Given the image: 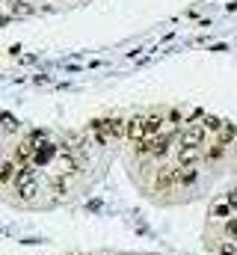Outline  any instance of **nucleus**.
Listing matches in <instances>:
<instances>
[{
    "instance_id": "f257e3e1",
    "label": "nucleus",
    "mask_w": 237,
    "mask_h": 255,
    "mask_svg": "<svg viewBox=\"0 0 237 255\" xmlns=\"http://www.w3.org/2000/svg\"><path fill=\"white\" fill-rule=\"evenodd\" d=\"M89 130L95 133V142L104 145L107 139H118V136H127V119L121 116H110V119H92Z\"/></svg>"
},
{
    "instance_id": "f03ea898",
    "label": "nucleus",
    "mask_w": 237,
    "mask_h": 255,
    "mask_svg": "<svg viewBox=\"0 0 237 255\" xmlns=\"http://www.w3.org/2000/svg\"><path fill=\"white\" fill-rule=\"evenodd\" d=\"M15 193H18V199H24V202H30L36 193H39V181H36V172H33V166H18V175H15Z\"/></svg>"
},
{
    "instance_id": "7ed1b4c3",
    "label": "nucleus",
    "mask_w": 237,
    "mask_h": 255,
    "mask_svg": "<svg viewBox=\"0 0 237 255\" xmlns=\"http://www.w3.org/2000/svg\"><path fill=\"white\" fill-rule=\"evenodd\" d=\"M205 139H208V128L205 125H190L184 130V136H181V145H187V148H202Z\"/></svg>"
},
{
    "instance_id": "20e7f679",
    "label": "nucleus",
    "mask_w": 237,
    "mask_h": 255,
    "mask_svg": "<svg viewBox=\"0 0 237 255\" xmlns=\"http://www.w3.org/2000/svg\"><path fill=\"white\" fill-rule=\"evenodd\" d=\"M172 142H175V133H160V136H151V157L163 160V157L169 154Z\"/></svg>"
},
{
    "instance_id": "39448f33",
    "label": "nucleus",
    "mask_w": 237,
    "mask_h": 255,
    "mask_svg": "<svg viewBox=\"0 0 237 255\" xmlns=\"http://www.w3.org/2000/svg\"><path fill=\"white\" fill-rule=\"evenodd\" d=\"M178 175H181V169L160 166V169H157V178H154V187H157V190H172V187H178Z\"/></svg>"
},
{
    "instance_id": "423d86ee",
    "label": "nucleus",
    "mask_w": 237,
    "mask_h": 255,
    "mask_svg": "<svg viewBox=\"0 0 237 255\" xmlns=\"http://www.w3.org/2000/svg\"><path fill=\"white\" fill-rule=\"evenodd\" d=\"M59 154V148L51 142V139H45L42 145H36V157H33V166H48L54 157Z\"/></svg>"
},
{
    "instance_id": "0eeeda50",
    "label": "nucleus",
    "mask_w": 237,
    "mask_h": 255,
    "mask_svg": "<svg viewBox=\"0 0 237 255\" xmlns=\"http://www.w3.org/2000/svg\"><path fill=\"white\" fill-rule=\"evenodd\" d=\"M33 157H36V145H33L30 139L18 142V148H15V163H18V166H33Z\"/></svg>"
},
{
    "instance_id": "6e6552de",
    "label": "nucleus",
    "mask_w": 237,
    "mask_h": 255,
    "mask_svg": "<svg viewBox=\"0 0 237 255\" xmlns=\"http://www.w3.org/2000/svg\"><path fill=\"white\" fill-rule=\"evenodd\" d=\"M145 119H148V116H133V119H127V139H133V142L145 139Z\"/></svg>"
},
{
    "instance_id": "1a4fd4ad",
    "label": "nucleus",
    "mask_w": 237,
    "mask_h": 255,
    "mask_svg": "<svg viewBox=\"0 0 237 255\" xmlns=\"http://www.w3.org/2000/svg\"><path fill=\"white\" fill-rule=\"evenodd\" d=\"M196 163H199V148L181 145V151H178V166H181V169H196Z\"/></svg>"
},
{
    "instance_id": "9d476101",
    "label": "nucleus",
    "mask_w": 237,
    "mask_h": 255,
    "mask_svg": "<svg viewBox=\"0 0 237 255\" xmlns=\"http://www.w3.org/2000/svg\"><path fill=\"white\" fill-rule=\"evenodd\" d=\"M211 217L226 223V220H232V217H235V208L229 205V199H220V202H214V205H211Z\"/></svg>"
},
{
    "instance_id": "9b49d317",
    "label": "nucleus",
    "mask_w": 237,
    "mask_h": 255,
    "mask_svg": "<svg viewBox=\"0 0 237 255\" xmlns=\"http://www.w3.org/2000/svg\"><path fill=\"white\" fill-rule=\"evenodd\" d=\"M15 175H18V163H15V160H3V163H0V184L15 181Z\"/></svg>"
},
{
    "instance_id": "f8f14e48",
    "label": "nucleus",
    "mask_w": 237,
    "mask_h": 255,
    "mask_svg": "<svg viewBox=\"0 0 237 255\" xmlns=\"http://www.w3.org/2000/svg\"><path fill=\"white\" fill-rule=\"evenodd\" d=\"M235 139H237V125H235V122H226V125H223V130H220V139H217V142L232 145Z\"/></svg>"
},
{
    "instance_id": "ddd939ff",
    "label": "nucleus",
    "mask_w": 237,
    "mask_h": 255,
    "mask_svg": "<svg viewBox=\"0 0 237 255\" xmlns=\"http://www.w3.org/2000/svg\"><path fill=\"white\" fill-rule=\"evenodd\" d=\"M226 148H229V145H223V142H214V145L205 151V160H208V163H217V160H223V157H226Z\"/></svg>"
},
{
    "instance_id": "4468645a",
    "label": "nucleus",
    "mask_w": 237,
    "mask_h": 255,
    "mask_svg": "<svg viewBox=\"0 0 237 255\" xmlns=\"http://www.w3.org/2000/svg\"><path fill=\"white\" fill-rule=\"evenodd\" d=\"M160 128H163V119H160V116H148V119H145V139L160 136Z\"/></svg>"
},
{
    "instance_id": "2eb2a0df",
    "label": "nucleus",
    "mask_w": 237,
    "mask_h": 255,
    "mask_svg": "<svg viewBox=\"0 0 237 255\" xmlns=\"http://www.w3.org/2000/svg\"><path fill=\"white\" fill-rule=\"evenodd\" d=\"M181 169V166H178ZM199 181V172L196 169H181V175H178V187H193Z\"/></svg>"
},
{
    "instance_id": "dca6fc26",
    "label": "nucleus",
    "mask_w": 237,
    "mask_h": 255,
    "mask_svg": "<svg viewBox=\"0 0 237 255\" xmlns=\"http://www.w3.org/2000/svg\"><path fill=\"white\" fill-rule=\"evenodd\" d=\"M202 125L208 128V130H214V133H220L223 125H226V119H220V116H205V122Z\"/></svg>"
},
{
    "instance_id": "f3484780",
    "label": "nucleus",
    "mask_w": 237,
    "mask_h": 255,
    "mask_svg": "<svg viewBox=\"0 0 237 255\" xmlns=\"http://www.w3.org/2000/svg\"><path fill=\"white\" fill-rule=\"evenodd\" d=\"M68 181H71V175H59V178H54V190L65 193V190H68Z\"/></svg>"
},
{
    "instance_id": "a211bd4d",
    "label": "nucleus",
    "mask_w": 237,
    "mask_h": 255,
    "mask_svg": "<svg viewBox=\"0 0 237 255\" xmlns=\"http://www.w3.org/2000/svg\"><path fill=\"white\" fill-rule=\"evenodd\" d=\"M133 151H136V154H151V139H139V142L133 145Z\"/></svg>"
},
{
    "instance_id": "6ab92c4d",
    "label": "nucleus",
    "mask_w": 237,
    "mask_h": 255,
    "mask_svg": "<svg viewBox=\"0 0 237 255\" xmlns=\"http://www.w3.org/2000/svg\"><path fill=\"white\" fill-rule=\"evenodd\" d=\"M226 235H229L232 241H237V217H232V220H226Z\"/></svg>"
},
{
    "instance_id": "aec40b11",
    "label": "nucleus",
    "mask_w": 237,
    "mask_h": 255,
    "mask_svg": "<svg viewBox=\"0 0 237 255\" xmlns=\"http://www.w3.org/2000/svg\"><path fill=\"white\" fill-rule=\"evenodd\" d=\"M235 253H237V241H226L220 247V255H235Z\"/></svg>"
},
{
    "instance_id": "412c9836",
    "label": "nucleus",
    "mask_w": 237,
    "mask_h": 255,
    "mask_svg": "<svg viewBox=\"0 0 237 255\" xmlns=\"http://www.w3.org/2000/svg\"><path fill=\"white\" fill-rule=\"evenodd\" d=\"M226 199H229V205L237 211V187H235V190H229V196H226Z\"/></svg>"
}]
</instances>
